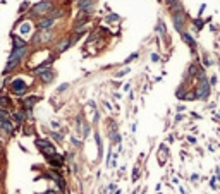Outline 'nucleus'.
<instances>
[{
  "label": "nucleus",
  "mask_w": 220,
  "mask_h": 194,
  "mask_svg": "<svg viewBox=\"0 0 220 194\" xmlns=\"http://www.w3.org/2000/svg\"><path fill=\"white\" fill-rule=\"evenodd\" d=\"M24 53H26V46H21V48H14V52L11 53V57H9V62H7V65H5V74L7 72H11L12 69L17 65L19 62H21V59L24 57Z\"/></svg>",
  "instance_id": "nucleus-1"
},
{
  "label": "nucleus",
  "mask_w": 220,
  "mask_h": 194,
  "mask_svg": "<svg viewBox=\"0 0 220 194\" xmlns=\"http://www.w3.org/2000/svg\"><path fill=\"white\" fill-rule=\"evenodd\" d=\"M50 9H52V4H50V2H41V4L33 7V14H45Z\"/></svg>",
  "instance_id": "nucleus-6"
},
{
  "label": "nucleus",
  "mask_w": 220,
  "mask_h": 194,
  "mask_svg": "<svg viewBox=\"0 0 220 194\" xmlns=\"http://www.w3.org/2000/svg\"><path fill=\"white\" fill-rule=\"evenodd\" d=\"M0 179H2V170H0Z\"/></svg>",
  "instance_id": "nucleus-23"
},
{
  "label": "nucleus",
  "mask_w": 220,
  "mask_h": 194,
  "mask_svg": "<svg viewBox=\"0 0 220 194\" xmlns=\"http://www.w3.org/2000/svg\"><path fill=\"white\" fill-rule=\"evenodd\" d=\"M182 40H184V41H187V43H189V45L194 48V45H196V43H194V40H193V38H191L187 33H182Z\"/></svg>",
  "instance_id": "nucleus-14"
},
{
  "label": "nucleus",
  "mask_w": 220,
  "mask_h": 194,
  "mask_svg": "<svg viewBox=\"0 0 220 194\" xmlns=\"http://www.w3.org/2000/svg\"><path fill=\"white\" fill-rule=\"evenodd\" d=\"M47 194H53V192H52V191H48V192H47Z\"/></svg>",
  "instance_id": "nucleus-22"
},
{
  "label": "nucleus",
  "mask_w": 220,
  "mask_h": 194,
  "mask_svg": "<svg viewBox=\"0 0 220 194\" xmlns=\"http://www.w3.org/2000/svg\"><path fill=\"white\" fill-rule=\"evenodd\" d=\"M40 77H41V81H43V82H50L53 79V72L50 71V69H47V71H43L40 74Z\"/></svg>",
  "instance_id": "nucleus-10"
},
{
  "label": "nucleus",
  "mask_w": 220,
  "mask_h": 194,
  "mask_svg": "<svg viewBox=\"0 0 220 194\" xmlns=\"http://www.w3.org/2000/svg\"><path fill=\"white\" fill-rule=\"evenodd\" d=\"M47 160H48V163L52 165V167H55V168H60L62 163H64V157H60L59 153H53L52 157H47Z\"/></svg>",
  "instance_id": "nucleus-5"
},
{
  "label": "nucleus",
  "mask_w": 220,
  "mask_h": 194,
  "mask_svg": "<svg viewBox=\"0 0 220 194\" xmlns=\"http://www.w3.org/2000/svg\"><path fill=\"white\" fill-rule=\"evenodd\" d=\"M53 24V19L48 17V19H43V21H40L38 23V28H41V29H45V28H50Z\"/></svg>",
  "instance_id": "nucleus-11"
},
{
  "label": "nucleus",
  "mask_w": 220,
  "mask_h": 194,
  "mask_svg": "<svg viewBox=\"0 0 220 194\" xmlns=\"http://www.w3.org/2000/svg\"><path fill=\"white\" fill-rule=\"evenodd\" d=\"M182 23H184V12H177V14H174V26L175 29H182Z\"/></svg>",
  "instance_id": "nucleus-8"
},
{
  "label": "nucleus",
  "mask_w": 220,
  "mask_h": 194,
  "mask_svg": "<svg viewBox=\"0 0 220 194\" xmlns=\"http://www.w3.org/2000/svg\"><path fill=\"white\" fill-rule=\"evenodd\" d=\"M11 90H12V93L14 95H24L28 91V86H26V82L24 81H21V79H16V81H12V84H11Z\"/></svg>",
  "instance_id": "nucleus-4"
},
{
  "label": "nucleus",
  "mask_w": 220,
  "mask_h": 194,
  "mask_svg": "<svg viewBox=\"0 0 220 194\" xmlns=\"http://www.w3.org/2000/svg\"><path fill=\"white\" fill-rule=\"evenodd\" d=\"M0 131H4L5 134H12L14 132V126H12L11 120H4V122H0Z\"/></svg>",
  "instance_id": "nucleus-9"
},
{
  "label": "nucleus",
  "mask_w": 220,
  "mask_h": 194,
  "mask_svg": "<svg viewBox=\"0 0 220 194\" xmlns=\"http://www.w3.org/2000/svg\"><path fill=\"white\" fill-rule=\"evenodd\" d=\"M21 29H23V31H24V33H26V31H29V24H24V26H23V28H21Z\"/></svg>",
  "instance_id": "nucleus-20"
},
{
  "label": "nucleus",
  "mask_w": 220,
  "mask_h": 194,
  "mask_svg": "<svg viewBox=\"0 0 220 194\" xmlns=\"http://www.w3.org/2000/svg\"><path fill=\"white\" fill-rule=\"evenodd\" d=\"M196 26L201 28V26H203V21H200V19H198V21H196Z\"/></svg>",
  "instance_id": "nucleus-21"
},
{
  "label": "nucleus",
  "mask_w": 220,
  "mask_h": 194,
  "mask_svg": "<svg viewBox=\"0 0 220 194\" xmlns=\"http://www.w3.org/2000/svg\"><path fill=\"white\" fill-rule=\"evenodd\" d=\"M38 101V98L36 96H29V98H26V100H23V107L26 108V112H28V115H31V108H33V105Z\"/></svg>",
  "instance_id": "nucleus-7"
},
{
  "label": "nucleus",
  "mask_w": 220,
  "mask_h": 194,
  "mask_svg": "<svg viewBox=\"0 0 220 194\" xmlns=\"http://www.w3.org/2000/svg\"><path fill=\"white\" fill-rule=\"evenodd\" d=\"M0 105H2V107H11L12 101H11V98H9V96H2V98H0Z\"/></svg>",
  "instance_id": "nucleus-13"
},
{
  "label": "nucleus",
  "mask_w": 220,
  "mask_h": 194,
  "mask_svg": "<svg viewBox=\"0 0 220 194\" xmlns=\"http://www.w3.org/2000/svg\"><path fill=\"white\" fill-rule=\"evenodd\" d=\"M71 43H72V41H71V40H65V41H60V43H59V50H60V52H64V50H65V48H69V45H71Z\"/></svg>",
  "instance_id": "nucleus-12"
},
{
  "label": "nucleus",
  "mask_w": 220,
  "mask_h": 194,
  "mask_svg": "<svg viewBox=\"0 0 220 194\" xmlns=\"http://www.w3.org/2000/svg\"><path fill=\"white\" fill-rule=\"evenodd\" d=\"M28 5H29V4H28V2H24V4L21 5V9H19V11H21V12H24V11L28 9Z\"/></svg>",
  "instance_id": "nucleus-18"
},
{
  "label": "nucleus",
  "mask_w": 220,
  "mask_h": 194,
  "mask_svg": "<svg viewBox=\"0 0 220 194\" xmlns=\"http://www.w3.org/2000/svg\"><path fill=\"white\" fill-rule=\"evenodd\" d=\"M115 19H119V15H115V14H110V15H108V21H115Z\"/></svg>",
  "instance_id": "nucleus-19"
},
{
  "label": "nucleus",
  "mask_w": 220,
  "mask_h": 194,
  "mask_svg": "<svg viewBox=\"0 0 220 194\" xmlns=\"http://www.w3.org/2000/svg\"><path fill=\"white\" fill-rule=\"evenodd\" d=\"M14 119L17 120V122H23V120H24V113L23 112H16L14 113Z\"/></svg>",
  "instance_id": "nucleus-16"
},
{
  "label": "nucleus",
  "mask_w": 220,
  "mask_h": 194,
  "mask_svg": "<svg viewBox=\"0 0 220 194\" xmlns=\"http://www.w3.org/2000/svg\"><path fill=\"white\" fill-rule=\"evenodd\" d=\"M34 144H36L38 148H40L41 153L47 155V157H52V155L55 153V148H53V146L50 144V141H47V139H36Z\"/></svg>",
  "instance_id": "nucleus-2"
},
{
  "label": "nucleus",
  "mask_w": 220,
  "mask_h": 194,
  "mask_svg": "<svg viewBox=\"0 0 220 194\" xmlns=\"http://www.w3.org/2000/svg\"><path fill=\"white\" fill-rule=\"evenodd\" d=\"M4 120H9V112L5 108H0V122H4Z\"/></svg>",
  "instance_id": "nucleus-15"
},
{
  "label": "nucleus",
  "mask_w": 220,
  "mask_h": 194,
  "mask_svg": "<svg viewBox=\"0 0 220 194\" xmlns=\"http://www.w3.org/2000/svg\"><path fill=\"white\" fill-rule=\"evenodd\" d=\"M86 21H88V17H81V19H79V21H78V23H76V28H81L83 24L86 23Z\"/></svg>",
  "instance_id": "nucleus-17"
},
{
  "label": "nucleus",
  "mask_w": 220,
  "mask_h": 194,
  "mask_svg": "<svg viewBox=\"0 0 220 194\" xmlns=\"http://www.w3.org/2000/svg\"><path fill=\"white\" fill-rule=\"evenodd\" d=\"M208 93H210V84H208L206 79L201 77V82H200V86H198L196 95H194V96L201 98V100H206V98H208Z\"/></svg>",
  "instance_id": "nucleus-3"
}]
</instances>
